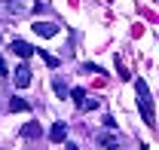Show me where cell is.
Here are the masks:
<instances>
[{
  "label": "cell",
  "mask_w": 159,
  "mask_h": 150,
  "mask_svg": "<svg viewBox=\"0 0 159 150\" xmlns=\"http://www.w3.org/2000/svg\"><path fill=\"white\" fill-rule=\"evenodd\" d=\"M34 31H37L40 37H55L58 34V25L55 21H34Z\"/></svg>",
  "instance_id": "cell-2"
},
{
  "label": "cell",
  "mask_w": 159,
  "mask_h": 150,
  "mask_svg": "<svg viewBox=\"0 0 159 150\" xmlns=\"http://www.w3.org/2000/svg\"><path fill=\"white\" fill-rule=\"evenodd\" d=\"M67 95H70L77 104H83V101H86V92H83V89H67Z\"/></svg>",
  "instance_id": "cell-11"
},
{
  "label": "cell",
  "mask_w": 159,
  "mask_h": 150,
  "mask_svg": "<svg viewBox=\"0 0 159 150\" xmlns=\"http://www.w3.org/2000/svg\"><path fill=\"white\" fill-rule=\"evenodd\" d=\"M9 110L19 113V110H31V101H25V98H12L9 101Z\"/></svg>",
  "instance_id": "cell-9"
},
{
  "label": "cell",
  "mask_w": 159,
  "mask_h": 150,
  "mask_svg": "<svg viewBox=\"0 0 159 150\" xmlns=\"http://www.w3.org/2000/svg\"><path fill=\"white\" fill-rule=\"evenodd\" d=\"M12 80H16V86H28V83H31V68H28V64H19L16 74H12Z\"/></svg>",
  "instance_id": "cell-6"
},
{
  "label": "cell",
  "mask_w": 159,
  "mask_h": 150,
  "mask_svg": "<svg viewBox=\"0 0 159 150\" xmlns=\"http://www.w3.org/2000/svg\"><path fill=\"white\" fill-rule=\"evenodd\" d=\"M0 40H3V37H0Z\"/></svg>",
  "instance_id": "cell-16"
},
{
  "label": "cell",
  "mask_w": 159,
  "mask_h": 150,
  "mask_svg": "<svg viewBox=\"0 0 159 150\" xmlns=\"http://www.w3.org/2000/svg\"><path fill=\"white\" fill-rule=\"evenodd\" d=\"M104 126H107V129H116V120H113V116L107 113V116H104Z\"/></svg>",
  "instance_id": "cell-13"
},
{
  "label": "cell",
  "mask_w": 159,
  "mask_h": 150,
  "mask_svg": "<svg viewBox=\"0 0 159 150\" xmlns=\"http://www.w3.org/2000/svg\"><path fill=\"white\" fill-rule=\"evenodd\" d=\"M135 89H138V107L144 113V120L153 126V98H150V89H147V80H135Z\"/></svg>",
  "instance_id": "cell-1"
},
{
  "label": "cell",
  "mask_w": 159,
  "mask_h": 150,
  "mask_svg": "<svg viewBox=\"0 0 159 150\" xmlns=\"http://www.w3.org/2000/svg\"><path fill=\"white\" fill-rule=\"evenodd\" d=\"M34 55H40L46 64H49V68H58V64H61V58H58V55H52V52H46V49H34Z\"/></svg>",
  "instance_id": "cell-7"
},
{
  "label": "cell",
  "mask_w": 159,
  "mask_h": 150,
  "mask_svg": "<svg viewBox=\"0 0 159 150\" xmlns=\"http://www.w3.org/2000/svg\"><path fill=\"white\" fill-rule=\"evenodd\" d=\"M40 135H43V126H40V123H25V126H21V138H28V141H34Z\"/></svg>",
  "instance_id": "cell-5"
},
{
  "label": "cell",
  "mask_w": 159,
  "mask_h": 150,
  "mask_svg": "<svg viewBox=\"0 0 159 150\" xmlns=\"http://www.w3.org/2000/svg\"><path fill=\"white\" fill-rule=\"evenodd\" d=\"M0 77H9V71H6V61H3V55H0Z\"/></svg>",
  "instance_id": "cell-14"
},
{
  "label": "cell",
  "mask_w": 159,
  "mask_h": 150,
  "mask_svg": "<svg viewBox=\"0 0 159 150\" xmlns=\"http://www.w3.org/2000/svg\"><path fill=\"white\" fill-rule=\"evenodd\" d=\"M9 46H12V52H16L19 58H31V55H34V46H31V43H25V40H12Z\"/></svg>",
  "instance_id": "cell-3"
},
{
  "label": "cell",
  "mask_w": 159,
  "mask_h": 150,
  "mask_svg": "<svg viewBox=\"0 0 159 150\" xmlns=\"http://www.w3.org/2000/svg\"><path fill=\"white\" fill-rule=\"evenodd\" d=\"M80 107H86V110H95V107H98V101H89V98H86V101H83Z\"/></svg>",
  "instance_id": "cell-12"
},
{
  "label": "cell",
  "mask_w": 159,
  "mask_h": 150,
  "mask_svg": "<svg viewBox=\"0 0 159 150\" xmlns=\"http://www.w3.org/2000/svg\"><path fill=\"white\" fill-rule=\"evenodd\" d=\"M52 89H55V95H61V98H64V95H67V83H64L61 77H55V80H52Z\"/></svg>",
  "instance_id": "cell-10"
},
{
  "label": "cell",
  "mask_w": 159,
  "mask_h": 150,
  "mask_svg": "<svg viewBox=\"0 0 159 150\" xmlns=\"http://www.w3.org/2000/svg\"><path fill=\"white\" fill-rule=\"evenodd\" d=\"M64 138H67V123H55V126L49 129V141H52V144H61Z\"/></svg>",
  "instance_id": "cell-4"
},
{
  "label": "cell",
  "mask_w": 159,
  "mask_h": 150,
  "mask_svg": "<svg viewBox=\"0 0 159 150\" xmlns=\"http://www.w3.org/2000/svg\"><path fill=\"white\" fill-rule=\"evenodd\" d=\"M67 150H80V147H77V144H67Z\"/></svg>",
  "instance_id": "cell-15"
},
{
  "label": "cell",
  "mask_w": 159,
  "mask_h": 150,
  "mask_svg": "<svg viewBox=\"0 0 159 150\" xmlns=\"http://www.w3.org/2000/svg\"><path fill=\"white\" fill-rule=\"evenodd\" d=\"M98 144H101V147H110V150H116V147H119L116 135H110V132H104V135H101V138H98Z\"/></svg>",
  "instance_id": "cell-8"
}]
</instances>
